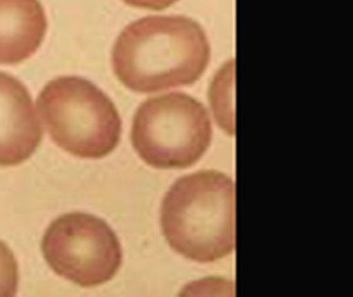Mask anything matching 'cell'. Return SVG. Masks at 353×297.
Returning a JSON list of instances; mask_svg holds the SVG:
<instances>
[{"label":"cell","instance_id":"1","mask_svg":"<svg viewBox=\"0 0 353 297\" xmlns=\"http://www.w3.org/2000/svg\"><path fill=\"white\" fill-rule=\"evenodd\" d=\"M210 61L208 37L185 16H148L129 24L112 49L117 79L137 93L190 86Z\"/></svg>","mask_w":353,"mask_h":297},{"label":"cell","instance_id":"2","mask_svg":"<svg viewBox=\"0 0 353 297\" xmlns=\"http://www.w3.org/2000/svg\"><path fill=\"white\" fill-rule=\"evenodd\" d=\"M163 234L180 255L210 263L234 250V183L201 171L179 178L161 203Z\"/></svg>","mask_w":353,"mask_h":297},{"label":"cell","instance_id":"3","mask_svg":"<svg viewBox=\"0 0 353 297\" xmlns=\"http://www.w3.org/2000/svg\"><path fill=\"white\" fill-rule=\"evenodd\" d=\"M50 139L80 158H101L117 148L122 122L112 99L88 79L59 77L37 96Z\"/></svg>","mask_w":353,"mask_h":297},{"label":"cell","instance_id":"4","mask_svg":"<svg viewBox=\"0 0 353 297\" xmlns=\"http://www.w3.org/2000/svg\"><path fill=\"white\" fill-rule=\"evenodd\" d=\"M205 106L181 93L143 102L134 116L131 141L145 164L159 170H183L197 163L212 141Z\"/></svg>","mask_w":353,"mask_h":297},{"label":"cell","instance_id":"5","mask_svg":"<svg viewBox=\"0 0 353 297\" xmlns=\"http://www.w3.org/2000/svg\"><path fill=\"white\" fill-rule=\"evenodd\" d=\"M43 255L61 278L83 288L110 282L122 265L118 236L103 219L69 213L49 225Z\"/></svg>","mask_w":353,"mask_h":297},{"label":"cell","instance_id":"6","mask_svg":"<svg viewBox=\"0 0 353 297\" xmlns=\"http://www.w3.org/2000/svg\"><path fill=\"white\" fill-rule=\"evenodd\" d=\"M43 139L32 98L19 79L0 72V167L27 161Z\"/></svg>","mask_w":353,"mask_h":297},{"label":"cell","instance_id":"7","mask_svg":"<svg viewBox=\"0 0 353 297\" xmlns=\"http://www.w3.org/2000/svg\"><path fill=\"white\" fill-rule=\"evenodd\" d=\"M47 27L39 0H0V63L28 60L43 44Z\"/></svg>","mask_w":353,"mask_h":297},{"label":"cell","instance_id":"8","mask_svg":"<svg viewBox=\"0 0 353 297\" xmlns=\"http://www.w3.org/2000/svg\"><path fill=\"white\" fill-rule=\"evenodd\" d=\"M19 285L17 262L6 243L0 240V296H15Z\"/></svg>","mask_w":353,"mask_h":297},{"label":"cell","instance_id":"9","mask_svg":"<svg viewBox=\"0 0 353 297\" xmlns=\"http://www.w3.org/2000/svg\"><path fill=\"white\" fill-rule=\"evenodd\" d=\"M129 6L138 7V8H145V10H152V11H161L164 8L171 7L175 4L177 0H123Z\"/></svg>","mask_w":353,"mask_h":297}]
</instances>
